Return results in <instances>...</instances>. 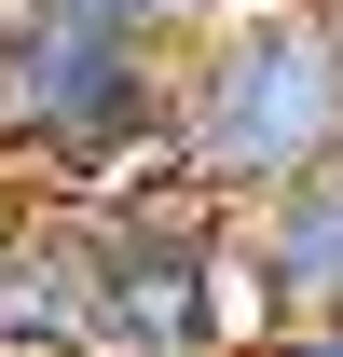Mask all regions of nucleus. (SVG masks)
I'll return each mask as SVG.
<instances>
[{"instance_id":"obj_9","label":"nucleus","mask_w":343,"mask_h":357,"mask_svg":"<svg viewBox=\"0 0 343 357\" xmlns=\"http://www.w3.org/2000/svg\"><path fill=\"white\" fill-rule=\"evenodd\" d=\"M330 28H343V0H330Z\"/></svg>"},{"instance_id":"obj_5","label":"nucleus","mask_w":343,"mask_h":357,"mask_svg":"<svg viewBox=\"0 0 343 357\" xmlns=\"http://www.w3.org/2000/svg\"><path fill=\"white\" fill-rule=\"evenodd\" d=\"M55 14H124V28H151V42H178L206 0H55Z\"/></svg>"},{"instance_id":"obj_7","label":"nucleus","mask_w":343,"mask_h":357,"mask_svg":"<svg viewBox=\"0 0 343 357\" xmlns=\"http://www.w3.org/2000/svg\"><path fill=\"white\" fill-rule=\"evenodd\" d=\"M14 206H28V192H14V178H0V248H14Z\"/></svg>"},{"instance_id":"obj_6","label":"nucleus","mask_w":343,"mask_h":357,"mask_svg":"<svg viewBox=\"0 0 343 357\" xmlns=\"http://www.w3.org/2000/svg\"><path fill=\"white\" fill-rule=\"evenodd\" d=\"M234 357H343V316H302V330H247Z\"/></svg>"},{"instance_id":"obj_3","label":"nucleus","mask_w":343,"mask_h":357,"mask_svg":"<svg viewBox=\"0 0 343 357\" xmlns=\"http://www.w3.org/2000/svg\"><path fill=\"white\" fill-rule=\"evenodd\" d=\"M83 234V357H234L247 344V275H234V206L192 178H124L69 206Z\"/></svg>"},{"instance_id":"obj_8","label":"nucleus","mask_w":343,"mask_h":357,"mask_svg":"<svg viewBox=\"0 0 343 357\" xmlns=\"http://www.w3.org/2000/svg\"><path fill=\"white\" fill-rule=\"evenodd\" d=\"M0 357H55V344H0Z\"/></svg>"},{"instance_id":"obj_2","label":"nucleus","mask_w":343,"mask_h":357,"mask_svg":"<svg viewBox=\"0 0 343 357\" xmlns=\"http://www.w3.org/2000/svg\"><path fill=\"white\" fill-rule=\"evenodd\" d=\"M0 178L42 206L165 178V42L124 14L0 0Z\"/></svg>"},{"instance_id":"obj_4","label":"nucleus","mask_w":343,"mask_h":357,"mask_svg":"<svg viewBox=\"0 0 343 357\" xmlns=\"http://www.w3.org/2000/svg\"><path fill=\"white\" fill-rule=\"evenodd\" d=\"M234 275H247V330L343 316V151L316 178H275L261 206H234Z\"/></svg>"},{"instance_id":"obj_1","label":"nucleus","mask_w":343,"mask_h":357,"mask_svg":"<svg viewBox=\"0 0 343 357\" xmlns=\"http://www.w3.org/2000/svg\"><path fill=\"white\" fill-rule=\"evenodd\" d=\"M343 151V28L330 0H206L165 42V165L220 206Z\"/></svg>"}]
</instances>
